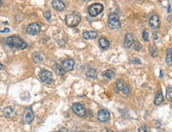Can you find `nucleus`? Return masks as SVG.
I'll use <instances>...</instances> for the list:
<instances>
[{"instance_id": "nucleus-30", "label": "nucleus", "mask_w": 172, "mask_h": 132, "mask_svg": "<svg viewBox=\"0 0 172 132\" xmlns=\"http://www.w3.org/2000/svg\"><path fill=\"white\" fill-rule=\"evenodd\" d=\"M122 91L125 94H128L130 93V89H129V87H128V85H125V86H124Z\"/></svg>"}, {"instance_id": "nucleus-9", "label": "nucleus", "mask_w": 172, "mask_h": 132, "mask_svg": "<svg viewBox=\"0 0 172 132\" xmlns=\"http://www.w3.org/2000/svg\"><path fill=\"white\" fill-rule=\"evenodd\" d=\"M110 118V113L106 109H101L98 112V120L102 123L107 122Z\"/></svg>"}, {"instance_id": "nucleus-2", "label": "nucleus", "mask_w": 172, "mask_h": 132, "mask_svg": "<svg viewBox=\"0 0 172 132\" xmlns=\"http://www.w3.org/2000/svg\"><path fill=\"white\" fill-rule=\"evenodd\" d=\"M107 25H108V27L113 29V30L120 29L121 27V25L120 20L118 18V14L116 13H109L108 14Z\"/></svg>"}, {"instance_id": "nucleus-35", "label": "nucleus", "mask_w": 172, "mask_h": 132, "mask_svg": "<svg viewBox=\"0 0 172 132\" xmlns=\"http://www.w3.org/2000/svg\"><path fill=\"white\" fill-rule=\"evenodd\" d=\"M171 6L170 5L169 6V10H168V12H169V13L171 12Z\"/></svg>"}, {"instance_id": "nucleus-8", "label": "nucleus", "mask_w": 172, "mask_h": 132, "mask_svg": "<svg viewBox=\"0 0 172 132\" xmlns=\"http://www.w3.org/2000/svg\"><path fill=\"white\" fill-rule=\"evenodd\" d=\"M72 110L78 116H84L86 115V109L83 105L79 103H75L72 105Z\"/></svg>"}, {"instance_id": "nucleus-1", "label": "nucleus", "mask_w": 172, "mask_h": 132, "mask_svg": "<svg viewBox=\"0 0 172 132\" xmlns=\"http://www.w3.org/2000/svg\"><path fill=\"white\" fill-rule=\"evenodd\" d=\"M6 44L7 46L11 48H17V49H25L27 47L26 43L20 38L18 36H9L6 38Z\"/></svg>"}, {"instance_id": "nucleus-11", "label": "nucleus", "mask_w": 172, "mask_h": 132, "mask_svg": "<svg viewBox=\"0 0 172 132\" xmlns=\"http://www.w3.org/2000/svg\"><path fill=\"white\" fill-rule=\"evenodd\" d=\"M149 25L154 29H157L160 27V20L158 15H153L149 20Z\"/></svg>"}, {"instance_id": "nucleus-29", "label": "nucleus", "mask_w": 172, "mask_h": 132, "mask_svg": "<svg viewBox=\"0 0 172 132\" xmlns=\"http://www.w3.org/2000/svg\"><path fill=\"white\" fill-rule=\"evenodd\" d=\"M44 16L47 21H50V19H51V13L49 11H45L44 13Z\"/></svg>"}, {"instance_id": "nucleus-31", "label": "nucleus", "mask_w": 172, "mask_h": 132, "mask_svg": "<svg viewBox=\"0 0 172 132\" xmlns=\"http://www.w3.org/2000/svg\"><path fill=\"white\" fill-rule=\"evenodd\" d=\"M133 63L134 64H141V62H140V60L139 59H134V60L133 61Z\"/></svg>"}, {"instance_id": "nucleus-25", "label": "nucleus", "mask_w": 172, "mask_h": 132, "mask_svg": "<svg viewBox=\"0 0 172 132\" xmlns=\"http://www.w3.org/2000/svg\"><path fill=\"white\" fill-rule=\"evenodd\" d=\"M142 38L145 41H148V40H149V34H148V33L146 30L143 32Z\"/></svg>"}, {"instance_id": "nucleus-22", "label": "nucleus", "mask_w": 172, "mask_h": 132, "mask_svg": "<svg viewBox=\"0 0 172 132\" xmlns=\"http://www.w3.org/2000/svg\"><path fill=\"white\" fill-rule=\"evenodd\" d=\"M33 61H34V63L36 64H37V63H41V61H42V57H41V55L40 54H37V53H36L34 55H33Z\"/></svg>"}, {"instance_id": "nucleus-16", "label": "nucleus", "mask_w": 172, "mask_h": 132, "mask_svg": "<svg viewBox=\"0 0 172 132\" xmlns=\"http://www.w3.org/2000/svg\"><path fill=\"white\" fill-rule=\"evenodd\" d=\"M164 101V96H163V92L161 89H159L157 93L156 94L155 96V99H154V104L156 105H160Z\"/></svg>"}, {"instance_id": "nucleus-13", "label": "nucleus", "mask_w": 172, "mask_h": 132, "mask_svg": "<svg viewBox=\"0 0 172 132\" xmlns=\"http://www.w3.org/2000/svg\"><path fill=\"white\" fill-rule=\"evenodd\" d=\"M134 40L133 36L131 33H127L125 36V40H124V46L126 48H130L132 47V45L133 44Z\"/></svg>"}, {"instance_id": "nucleus-28", "label": "nucleus", "mask_w": 172, "mask_h": 132, "mask_svg": "<svg viewBox=\"0 0 172 132\" xmlns=\"http://www.w3.org/2000/svg\"><path fill=\"white\" fill-rule=\"evenodd\" d=\"M138 131L139 132H147V131H149V128H148L147 126H141L140 127H139Z\"/></svg>"}, {"instance_id": "nucleus-7", "label": "nucleus", "mask_w": 172, "mask_h": 132, "mask_svg": "<svg viewBox=\"0 0 172 132\" xmlns=\"http://www.w3.org/2000/svg\"><path fill=\"white\" fill-rule=\"evenodd\" d=\"M34 119V114L31 108H28L25 110L24 115H23V122L25 124H30Z\"/></svg>"}, {"instance_id": "nucleus-24", "label": "nucleus", "mask_w": 172, "mask_h": 132, "mask_svg": "<svg viewBox=\"0 0 172 132\" xmlns=\"http://www.w3.org/2000/svg\"><path fill=\"white\" fill-rule=\"evenodd\" d=\"M124 86H125V84H124L122 81L118 80V82H117V88H118V90H122Z\"/></svg>"}, {"instance_id": "nucleus-19", "label": "nucleus", "mask_w": 172, "mask_h": 132, "mask_svg": "<svg viewBox=\"0 0 172 132\" xmlns=\"http://www.w3.org/2000/svg\"><path fill=\"white\" fill-rule=\"evenodd\" d=\"M55 71L56 73L58 74V75H63V74H65V70L62 67V66H60L59 64H55Z\"/></svg>"}, {"instance_id": "nucleus-32", "label": "nucleus", "mask_w": 172, "mask_h": 132, "mask_svg": "<svg viewBox=\"0 0 172 132\" xmlns=\"http://www.w3.org/2000/svg\"><path fill=\"white\" fill-rule=\"evenodd\" d=\"M10 32V29H5L4 30L0 31V33H9Z\"/></svg>"}, {"instance_id": "nucleus-34", "label": "nucleus", "mask_w": 172, "mask_h": 132, "mask_svg": "<svg viewBox=\"0 0 172 132\" xmlns=\"http://www.w3.org/2000/svg\"><path fill=\"white\" fill-rule=\"evenodd\" d=\"M160 74H160V76H159V78H161L163 77V75H164V74H164V73H163V72L161 71V72H160Z\"/></svg>"}, {"instance_id": "nucleus-12", "label": "nucleus", "mask_w": 172, "mask_h": 132, "mask_svg": "<svg viewBox=\"0 0 172 132\" xmlns=\"http://www.w3.org/2000/svg\"><path fill=\"white\" fill-rule=\"evenodd\" d=\"M3 114L6 118H14L17 115L16 110L12 107H6L3 109Z\"/></svg>"}, {"instance_id": "nucleus-4", "label": "nucleus", "mask_w": 172, "mask_h": 132, "mask_svg": "<svg viewBox=\"0 0 172 132\" xmlns=\"http://www.w3.org/2000/svg\"><path fill=\"white\" fill-rule=\"evenodd\" d=\"M104 6L101 3H94L88 7V14L90 17H94L103 11Z\"/></svg>"}, {"instance_id": "nucleus-26", "label": "nucleus", "mask_w": 172, "mask_h": 132, "mask_svg": "<svg viewBox=\"0 0 172 132\" xmlns=\"http://www.w3.org/2000/svg\"><path fill=\"white\" fill-rule=\"evenodd\" d=\"M134 48H135L136 51H138V52H139V51H140L141 48H142V44L138 41L135 42V44H134Z\"/></svg>"}, {"instance_id": "nucleus-33", "label": "nucleus", "mask_w": 172, "mask_h": 132, "mask_svg": "<svg viewBox=\"0 0 172 132\" xmlns=\"http://www.w3.org/2000/svg\"><path fill=\"white\" fill-rule=\"evenodd\" d=\"M3 68V64H0V71H1V70H2Z\"/></svg>"}, {"instance_id": "nucleus-17", "label": "nucleus", "mask_w": 172, "mask_h": 132, "mask_svg": "<svg viewBox=\"0 0 172 132\" xmlns=\"http://www.w3.org/2000/svg\"><path fill=\"white\" fill-rule=\"evenodd\" d=\"M102 77L106 80H112L115 77V73L111 70H108L106 71L103 72L102 74Z\"/></svg>"}, {"instance_id": "nucleus-10", "label": "nucleus", "mask_w": 172, "mask_h": 132, "mask_svg": "<svg viewBox=\"0 0 172 132\" xmlns=\"http://www.w3.org/2000/svg\"><path fill=\"white\" fill-rule=\"evenodd\" d=\"M74 65H75V61L73 59H65V60L62 61L61 63V66L65 70V71H72L74 68Z\"/></svg>"}, {"instance_id": "nucleus-6", "label": "nucleus", "mask_w": 172, "mask_h": 132, "mask_svg": "<svg viewBox=\"0 0 172 132\" xmlns=\"http://www.w3.org/2000/svg\"><path fill=\"white\" fill-rule=\"evenodd\" d=\"M41 32V25L37 23H31L26 28V33L31 36L38 35Z\"/></svg>"}, {"instance_id": "nucleus-5", "label": "nucleus", "mask_w": 172, "mask_h": 132, "mask_svg": "<svg viewBox=\"0 0 172 132\" xmlns=\"http://www.w3.org/2000/svg\"><path fill=\"white\" fill-rule=\"evenodd\" d=\"M40 79L41 80L42 82L45 83V84H51L53 82V75H52V72L49 71H43L40 73Z\"/></svg>"}, {"instance_id": "nucleus-36", "label": "nucleus", "mask_w": 172, "mask_h": 132, "mask_svg": "<svg viewBox=\"0 0 172 132\" xmlns=\"http://www.w3.org/2000/svg\"><path fill=\"white\" fill-rule=\"evenodd\" d=\"M1 6H2V1L0 0V7H1Z\"/></svg>"}, {"instance_id": "nucleus-27", "label": "nucleus", "mask_w": 172, "mask_h": 132, "mask_svg": "<svg viewBox=\"0 0 172 132\" xmlns=\"http://www.w3.org/2000/svg\"><path fill=\"white\" fill-rule=\"evenodd\" d=\"M150 53H151V55H152V57H156V56H157V54H158L156 49V48H154V47H151Z\"/></svg>"}, {"instance_id": "nucleus-18", "label": "nucleus", "mask_w": 172, "mask_h": 132, "mask_svg": "<svg viewBox=\"0 0 172 132\" xmlns=\"http://www.w3.org/2000/svg\"><path fill=\"white\" fill-rule=\"evenodd\" d=\"M99 45L100 47L102 48L103 50H107L109 47V42L108 41V40L104 37H102L100 40H99Z\"/></svg>"}, {"instance_id": "nucleus-21", "label": "nucleus", "mask_w": 172, "mask_h": 132, "mask_svg": "<svg viewBox=\"0 0 172 132\" xmlns=\"http://www.w3.org/2000/svg\"><path fill=\"white\" fill-rule=\"evenodd\" d=\"M87 77L89 78H95L97 77V71H96L95 69H90L87 72Z\"/></svg>"}, {"instance_id": "nucleus-14", "label": "nucleus", "mask_w": 172, "mask_h": 132, "mask_svg": "<svg viewBox=\"0 0 172 132\" xmlns=\"http://www.w3.org/2000/svg\"><path fill=\"white\" fill-rule=\"evenodd\" d=\"M52 7L57 11H62L65 9V4L60 0H53L52 1Z\"/></svg>"}, {"instance_id": "nucleus-15", "label": "nucleus", "mask_w": 172, "mask_h": 132, "mask_svg": "<svg viewBox=\"0 0 172 132\" xmlns=\"http://www.w3.org/2000/svg\"><path fill=\"white\" fill-rule=\"evenodd\" d=\"M82 37L85 40H94L98 37V33L95 31H86L82 33Z\"/></svg>"}, {"instance_id": "nucleus-23", "label": "nucleus", "mask_w": 172, "mask_h": 132, "mask_svg": "<svg viewBox=\"0 0 172 132\" xmlns=\"http://www.w3.org/2000/svg\"><path fill=\"white\" fill-rule=\"evenodd\" d=\"M166 96H167V101L170 102H171L172 101V88L171 87H170V88L167 89V95H166Z\"/></svg>"}, {"instance_id": "nucleus-20", "label": "nucleus", "mask_w": 172, "mask_h": 132, "mask_svg": "<svg viewBox=\"0 0 172 132\" xmlns=\"http://www.w3.org/2000/svg\"><path fill=\"white\" fill-rule=\"evenodd\" d=\"M166 63L168 65H171L172 59H171V48H169L167 52V55H166Z\"/></svg>"}, {"instance_id": "nucleus-3", "label": "nucleus", "mask_w": 172, "mask_h": 132, "mask_svg": "<svg viewBox=\"0 0 172 132\" xmlns=\"http://www.w3.org/2000/svg\"><path fill=\"white\" fill-rule=\"evenodd\" d=\"M80 22H81V16L77 13L70 14L66 17V25L70 28L76 27L79 25Z\"/></svg>"}]
</instances>
